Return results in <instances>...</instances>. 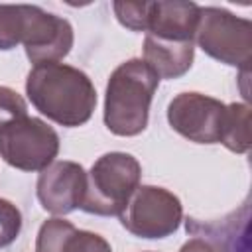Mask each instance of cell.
Returning a JSON list of instances; mask_svg holds the SVG:
<instances>
[{"label":"cell","mask_w":252,"mask_h":252,"mask_svg":"<svg viewBox=\"0 0 252 252\" xmlns=\"http://www.w3.org/2000/svg\"><path fill=\"white\" fill-rule=\"evenodd\" d=\"M75 230V226L69 220L63 219H47L35 240V252H61L65 238Z\"/></svg>","instance_id":"obj_15"},{"label":"cell","mask_w":252,"mask_h":252,"mask_svg":"<svg viewBox=\"0 0 252 252\" xmlns=\"http://www.w3.org/2000/svg\"><path fill=\"white\" fill-rule=\"evenodd\" d=\"M61 252H112V248L100 234L75 228L65 238Z\"/></svg>","instance_id":"obj_16"},{"label":"cell","mask_w":252,"mask_h":252,"mask_svg":"<svg viewBox=\"0 0 252 252\" xmlns=\"http://www.w3.org/2000/svg\"><path fill=\"white\" fill-rule=\"evenodd\" d=\"M140 177L142 167L134 156L124 152L100 156L87 173L85 195L79 209L98 217H118L138 189Z\"/></svg>","instance_id":"obj_3"},{"label":"cell","mask_w":252,"mask_h":252,"mask_svg":"<svg viewBox=\"0 0 252 252\" xmlns=\"http://www.w3.org/2000/svg\"><path fill=\"white\" fill-rule=\"evenodd\" d=\"M193 41H171L154 35H146L144 39V63L150 65L159 79L185 75L193 65Z\"/></svg>","instance_id":"obj_12"},{"label":"cell","mask_w":252,"mask_h":252,"mask_svg":"<svg viewBox=\"0 0 252 252\" xmlns=\"http://www.w3.org/2000/svg\"><path fill=\"white\" fill-rule=\"evenodd\" d=\"M22 228V213L8 199H0V248L12 244Z\"/></svg>","instance_id":"obj_17"},{"label":"cell","mask_w":252,"mask_h":252,"mask_svg":"<svg viewBox=\"0 0 252 252\" xmlns=\"http://www.w3.org/2000/svg\"><path fill=\"white\" fill-rule=\"evenodd\" d=\"M59 152L57 132L41 118L24 116L0 128V158L22 171H43Z\"/></svg>","instance_id":"obj_6"},{"label":"cell","mask_w":252,"mask_h":252,"mask_svg":"<svg viewBox=\"0 0 252 252\" xmlns=\"http://www.w3.org/2000/svg\"><path fill=\"white\" fill-rule=\"evenodd\" d=\"M159 77L144 59L120 63L106 83L104 124L116 136H138L148 126L150 104Z\"/></svg>","instance_id":"obj_2"},{"label":"cell","mask_w":252,"mask_h":252,"mask_svg":"<svg viewBox=\"0 0 252 252\" xmlns=\"http://www.w3.org/2000/svg\"><path fill=\"white\" fill-rule=\"evenodd\" d=\"M219 142L234 154H246L250 150L252 134H250V106L248 104L244 102L226 104Z\"/></svg>","instance_id":"obj_14"},{"label":"cell","mask_w":252,"mask_h":252,"mask_svg":"<svg viewBox=\"0 0 252 252\" xmlns=\"http://www.w3.org/2000/svg\"><path fill=\"white\" fill-rule=\"evenodd\" d=\"M87 173L81 163L53 161L37 177V201L51 215H69L81 207Z\"/></svg>","instance_id":"obj_9"},{"label":"cell","mask_w":252,"mask_h":252,"mask_svg":"<svg viewBox=\"0 0 252 252\" xmlns=\"http://www.w3.org/2000/svg\"><path fill=\"white\" fill-rule=\"evenodd\" d=\"M226 104L203 93H181L167 106L169 126L197 144H217L220 140Z\"/></svg>","instance_id":"obj_8"},{"label":"cell","mask_w":252,"mask_h":252,"mask_svg":"<svg viewBox=\"0 0 252 252\" xmlns=\"http://www.w3.org/2000/svg\"><path fill=\"white\" fill-rule=\"evenodd\" d=\"M24 116H28V104L22 94L10 87H0V128Z\"/></svg>","instance_id":"obj_18"},{"label":"cell","mask_w":252,"mask_h":252,"mask_svg":"<svg viewBox=\"0 0 252 252\" xmlns=\"http://www.w3.org/2000/svg\"><path fill=\"white\" fill-rule=\"evenodd\" d=\"M37 6L32 4H0V49H14L24 43L32 28Z\"/></svg>","instance_id":"obj_13"},{"label":"cell","mask_w":252,"mask_h":252,"mask_svg":"<svg viewBox=\"0 0 252 252\" xmlns=\"http://www.w3.org/2000/svg\"><path fill=\"white\" fill-rule=\"evenodd\" d=\"M118 217L120 224L134 236L165 238L179 228L183 207L179 197L163 187L138 185Z\"/></svg>","instance_id":"obj_7"},{"label":"cell","mask_w":252,"mask_h":252,"mask_svg":"<svg viewBox=\"0 0 252 252\" xmlns=\"http://www.w3.org/2000/svg\"><path fill=\"white\" fill-rule=\"evenodd\" d=\"M185 228L191 236L207 242L213 252H250V199L220 219L189 217Z\"/></svg>","instance_id":"obj_10"},{"label":"cell","mask_w":252,"mask_h":252,"mask_svg":"<svg viewBox=\"0 0 252 252\" xmlns=\"http://www.w3.org/2000/svg\"><path fill=\"white\" fill-rule=\"evenodd\" d=\"M179 252H213V250H211L209 244L203 242L201 238H191V240H187V242L179 248Z\"/></svg>","instance_id":"obj_19"},{"label":"cell","mask_w":252,"mask_h":252,"mask_svg":"<svg viewBox=\"0 0 252 252\" xmlns=\"http://www.w3.org/2000/svg\"><path fill=\"white\" fill-rule=\"evenodd\" d=\"M199 47L213 59L240 67L248 73L252 61V24L224 8H199L195 39Z\"/></svg>","instance_id":"obj_5"},{"label":"cell","mask_w":252,"mask_h":252,"mask_svg":"<svg viewBox=\"0 0 252 252\" xmlns=\"http://www.w3.org/2000/svg\"><path fill=\"white\" fill-rule=\"evenodd\" d=\"M118 22L132 32H146L159 39L193 41L199 22V8L195 2H114Z\"/></svg>","instance_id":"obj_4"},{"label":"cell","mask_w":252,"mask_h":252,"mask_svg":"<svg viewBox=\"0 0 252 252\" xmlns=\"http://www.w3.org/2000/svg\"><path fill=\"white\" fill-rule=\"evenodd\" d=\"M26 93L35 110L67 128L89 122L96 106L89 75L65 63L35 65L28 73Z\"/></svg>","instance_id":"obj_1"},{"label":"cell","mask_w":252,"mask_h":252,"mask_svg":"<svg viewBox=\"0 0 252 252\" xmlns=\"http://www.w3.org/2000/svg\"><path fill=\"white\" fill-rule=\"evenodd\" d=\"M24 47L33 67L59 63L73 47V28L65 18L49 14L37 6Z\"/></svg>","instance_id":"obj_11"}]
</instances>
